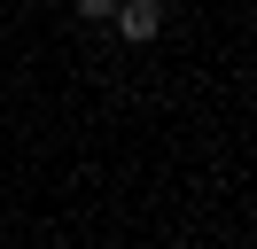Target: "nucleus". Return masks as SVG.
Masks as SVG:
<instances>
[{
	"mask_svg": "<svg viewBox=\"0 0 257 249\" xmlns=\"http://www.w3.org/2000/svg\"><path fill=\"white\" fill-rule=\"evenodd\" d=\"M109 16H117V31H125L133 47H148V39L164 31V0H117Z\"/></svg>",
	"mask_w": 257,
	"mask_h": 249,
	"instance_id": "f257e3e1",
	"label": "nucleus"
},
{
	"mask_svg": "<svg viewBox=\"0 0 257 249\" xmlns=\"http://www.w3.org/2000/svg\"><path fill=\"white\" fill-rule=\"evenodd\" d=\"M78 8H86V16H109V8H117V0H78Z\"/></svg>",
	"mask_w": 257,
	"mask_h": 249,
	"instance_id": "f03ea898",
	"label": "nucleus"
}]
</instances>
